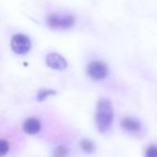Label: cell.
Here are the masks:
<instances>
[{"label": "cell", "mask_w": 157, "mask_h": 157, "mask_svg": "<svg viewBox=\"0 0 157 157\" xmlns=\"http://www.w3.org/2000/svg\"><path fill=\"white\" fill-rule=\"evenodd\" d=\"M46 23L53 30H68L75 25L76 19L71 14H51L47 17Z\"/></svg>", "instance_id": "2"}, {"label": "cell", "mask_w": 157, "mask_h": 157, "mask_svg": "<svg viewBox=\"0 0 157 157\" xmlns=\"http://www.w3.org/2000/svg\"><path fill=\"white\" fill-rule=\"evenodd\" d=\"M45 63L47 67L55 70H65L67 67V62L66 58L55 52L47 54L45 57Z\"/></svg>", "instance_id": "5"}, {"label": "cell", "mask_w": 157, "mask_h": 157, "mask_svg": "<svg viewBox=\"0 0 157 157\" xmlns=\"http://www.w3.org/2000/svg\"><path fill=\"white\" fill-rule=\"evenodd\" d=\"M41 121L36 117H30L26 119L22 125V128L25 133L29 135L37 134L41 130Z\"/></svg>", "instance_id": "6"}, {"label": "cell", "mask_w": 157, "mask_h": 157, "mask_svg": "<svg viewBox=\"0 0 157 157\" xmlns=\"http://www.w3.org/2000/svg\"><path fill=\"white\" fill-rule=\"evenodd\" d=\"M10 150V144L5 140H0V157L5 156Z\"/></svg>", "instance_id": "11"}, {"label": "cell", "mask_w": 157, "mask_h": 157, "mask_svg": "<svg viewBox=\"0 0 157 157\" xmlns=\"http://www.w3.org/2000/svg\"><path fill=\"white\" fill-rule=\"evenodd\" d=\"M56 91L53 90V89H46V88H42L38 91L37 94H36V100L38 102H43L45 99H47L50 96H54L56 95Z\"/></svg>", "instance_id": "8"}, {"label": "cell", "mask_w": 157, "mask_h": 157, "mask_svg": "<svg viewBox=\"0 0 157 157\" xmlns=\"http://www.w3.org/2000/svg\"><path fill=\"white\" fill-rule=\"evenodd\" d=\"M68 155V150L63 146H57L53 151V157H67Z\"/></svg>", "instance_id": "10"}, {"label": "cell", "mask_w": 157, "mask_h": 157, "mask_svg": "<svg viewBox=\"0 0 157 157\" xmlns=\"http://www.w3.org/2000/svg\"><path fill=\"white\" fill-rule=\"evenodd\" d=\"M10 47L11 50L17 55H26L32 49V41L29 36L22 33H17L11 38Z\"/></svg>", "instance_id": "4"}, {"label": "cell", "mask_w": 157, "mask_h": 157, "mask_svg": "<svg viewBox=\"0 0 157 157\" xmlns=\"http://www.w3.org/2000/svg\"><path fill=\"white\" fill-rule=\"evenodd\" d=\"M121 126L124 129L128 130V131H131V132H137L140 129L141 125L140 122L133 117H124L121 121Z\"/></svg>", "instance_id": "7"}, {"label": "cell", "mask_w": 157, "mask_h": 157, "mask_svg": "<svg viewBox=\"0 0 157 157\" xmlns=\"http://www.w3.org/2000/svg\"><path fill=\"white\" fill-rule=\"evenodd\" d=\"M114 120V110L112 102L108 98L98 101L95 112V124L101 133H106L111 128Z\"/></svg>", "instance_id": "1"}, {"label": "cell", "mask_w": 157, "mask_h": 157, "mask_svg": "<svg viewBox=\"0 0 157 157\" xmlns=\"http://www.w3.org/2000/svg\"><path fill=\"white\" fill-rule=\"evenodd\" d=\"M108 74V67L103 61L94 60L90 62L87 66V75L95 82H101L105 80Z\"/></svg>", "instance_id": "3"}, {"label": "cell", "mask_w": 157, "mask_h": 157, "mask_svg": "<svg viewBox=\"0 0 157 157\" xmlns=\"http://www.w3.org/2000/svg\"><path fill=\"white\" fill-rule=\"evenodd\" d=\"M145 157H157V147L150 146L145 151Z\"/></svg>", "instance_id": "12"}, {"label": "cell", "mask_w": 157, "mask_h": 157, "mask_svg": "<svg viewBox=\"0 0 157 157\" xmlns=\"http://www.w3.org/2000/svg\"><path fill=\"white\" fill-rule=\"evenodd\" d=\"M80 146L82 150L87 154H92L95 151V146L93 143V141H91L90 140H87V139L82 140L80 142Z\"/></svg>", "instance_id": "9"}]
</instances>
